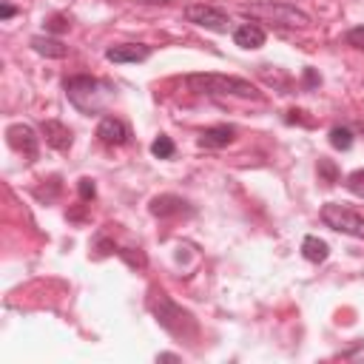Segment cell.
<instances>
[{
	"instance_id": "6da1fadb",
	"label": "cell",
	"mask_w": 364,
	"mask_h": 364,
	"mask_svg": "<svg viewBox=\"0 0 364 364\" xmlns=\"http://www.w3.org/2000/svg\"><path fill=\"white\" fill-rule=\"evenodd\" d=\"M188 89L194 94L205 97H242V100H259V91L254 83L242 77H228V74H188L186 77Z\"/></svg>"
},
{
	"instance_id": "7a4b0ae2",
	"label": "cell",
	"mask_w": 364,
	"mask_h": 364,
	"mask_svg": "<svg viewBox=\"0 0 364 364\" xmlns=\"http://www.w3.org/2000/svg\"><path fill=\"white\" fill-rule=\"evenodd\" d=\"M242 12L254 21H262V23H271L276 29H307L313 21L307 12L290 6V4H276V0H265V4H251V6H242Z\"/></svg>"
},
{
	"instance_id": "3957f363",
	"label": "cell",
	"mask_w": 364,
	"mask_h": 364,
	"mask_svg": "<svg viewBox=\"0 0 364 364\" xmlns=\"http://www.w3.org/2000/svg\"><path fill=\"white\" fill-rule=\"evenodd\" d=\"M66 97L83 114H100L106 108L111 91L106 83H100L94 77H72V80H66Z\"/></svg>"
},
{
	"instance_id": "277c9868",
	"label": "cell",
	"mask_w": 364,
	"mask_h": 364,
	"mask_svg": "<svg viewBox=\"0 0 364 364\" xmlns=\"http://www.w3.org/2000/svg\"><path fill=\"white\" fill-rule=\"evenodd\" d=\"M322 222L339 234H347V237H356V239H364V217L339 205V203H327L322 205Z\"/></svg>"
},
{
	"instance_id": "5b68a950",
	"label": "cell",
	"mask_w": 364,
	"mask_h": 364,
	"mask_svg": "<svg viewBox=\"0 0 364 364\" xmlns=\"http://www.w3.org/2000/svg\"><path fill=\"white\" fill-rule=\"evenodd\" d=\"M186 21L200 26V29H208V32H217V35H225L231 29V18L217 9V6H208V4H191L186 6Z\"/></svg>"
},
{
	"instance_id": "8992f818",
	"label": "cell",
	"mask_w": 364,
	"mask_h": 364,
	"mask_svg": "<svg viewBox=\"0 0 364 364\" xmlns=\"http://www.w3.org/2000/svg\"><path fill=\"white\" fill-rule=\"evenodd\" d=\"M97 137H100L103 145L117 148V145H125V142L131 140V131H128V125H125L123 120H117V117H103L100 125H97Z\"/></svg>"
},
{
	"instance_id": "52a82bcc",
	"label": "cell",
	"mask_w": 364,
	"mask_h": 364,
	"mask_svg": "<svg viewBox=\"0 0 364 364\" xmlns=\"http://www.w3.org/2000/svg\"><path fill=\"white\" fill-rule=\"evenodd\" d=\"M6 140H9V145H12L15 151H21L23 157H29V159L38 157V137H35V131H32L29 125H23V123L9 125V128H6Z\"/></svg>"
},
{
	"instance_id": "ba28073f",
	"label": "cell",
	"mask_w": 364,
	"mask_h": 364,
	"mask_svg": "<svg viewBox=\"0 0 364 364\" xmlns=\"http://www.w3.org/2000/svg\"><path fill=\"white\" fill-rule=\"evenodd\" d=\"M151 57V46L145 43H123V46H111L106 52V60L111 63H142Z\"/></svg>"
},
{
	"instance_id": "9c48e42d",
	"label": "cell",
	"mask_w": 364,
	"mask_h": 364,
	"mask_svg": "<svg viewBox=\"0 0 364 364\" xmlns=\"http://www.w3.org/2000/svg\"><path fill=\"white\" fill-rule=\"evenodd\" d=\"M265 40H268V35L259 23H242V26L234 29V43L239 49H262Z\"/></svg>"
},
{
	"instance_id": "30bf717a",
	"label": "cell",
	"mask_w": 364,
	"mask_h": 364,
	"mask_svg": "<svg viewBox=\"0 0 364 364\" xmlns=\"http://www.w3.org/2000/svg\"><path fill=\"white\" fill-rule=\"evenodd\" d=\"M43 137H46V142H49L52 148H57V151H69L72 142H74L69 125H63V123H57V120H46V123H43Z\"/></svg>"
},
{
	"instance_id": "8fae6325",
	"label": "cell",
	"mask_w": 364,
	"mask_h": 364,
	"mask_svg": "<svg viewBox=\"0 0 364 364\" xmlns=\"http://www.w3.org/2000/svg\"><path fill=\"white\" fill-rule=\"evenodd\" d=\"M234 137H237V131L231 125H214L200 134V145L203 148H225L234 142Z\"/></svg>"
},
{
	"instance_id": "7c38bea8",
	"label": "cell",
	"mask_w": 364,
	"mask_h": 364,
	"mask_svg": "<svg viewBox=\"0 0 364 364\" xmlns=\"http://www.w3.org/2000/svg\"><path fill=\"white\" fill-rule=\"evenodd\" d=\"M302 256H305L307 262L319 265V262H324V259L330 256V248H327V242L319 239V237H305V242H302Z\"/></svg>"
},
{
	"instance_id": "4fadbf2b",
	"label": "cell",
	"mask_w": 364,
	"mask_h": 364,
	"mask_svg": "<svg viewBox=\"0 0 364 364\" xmlns=\"http://www.w3.org/2000/svg\"><path fill=\"white\" fill-rule=\"evenodd\" d=\"M182 208H186V203H182L179 197H171V194L157 197V200L151 203V214H154V217H171V214H179Z\"/></svg>"
},
{
	"instance_id": "5bb4252c",
	"label": "cell",
	"mask_w": 364,
	"mask_h": 364,
	"mask_svg": "<svg viewBox=\"0 0 364 364\" xmlns=\"http://www.w3.org/2000/svg\"><path fill=\"white\" fill-rule=\"evenodd\" d=\"M32 49L43 57H66L69 55V49L60 40H52V38H32Z\"/></svg>"
},
{
	"instance_id": "9a60e30c",
	"label": "cell",
	"mask_w": 364,
	"mask_h": 364,
	"mask_svg": "<svg viewBox=\"0 0 364 364\" xmlns=\"http://www.w3.org/2000/svg\"><path fill=\"white\" fill-rule=\"evenodd\" d=\"M174 142H171V137H165V134H159L154 142H151V154L157 157V159H171L174 157Z\"/></svg>"
},
{
	"instance_id": "2e32d148",
	"label": "cell",
	"mask_w": 364,
	"mask_h": 364,
	"mask_svg": "<svg viewBox=\"0 0 364 364\" xmlns=\"http://www.w3.org/2000/svg\"><path fill=\"white\" fill-rule=\"evenodd\" d=\"M330 145L333 148H339V151H350L353 148V134H350V128H333L330 131Z\"/></svg>"
},
{
	"instance_id": "e0dca14e",
	"label": "cell",
	"mask_w": 364,
	"mask_h": 364,
	"mask_svg": "<svg viewBox=\"0 0 364 364\" xmlns=\"http://www.w3.org/2000/svg\"><path fill=\"white\" fill-rule=\"evenodd\" d=\"M347 191L353 194V197H358V200H364V168L361 171H353L350 176H347Z\"/></svg>"
},
{
	"instance_id": "ac0fdd59",
	"label": "cell",
	"mask_w": 364,
	"mask_h": 364,
	"mask_svg": "<svg viewBox=\"0 0 364 364\" xmlns=\"http://www.w3.org/2000/svg\"><path fill=\"white\" fill-rule=\"evenodd\" d=\"M344 40H347V46H353V49L364 52V26H356V29H350Z\"/></svg>"
},
{
	"instance_id": "d6986e66",
	"label": "cell",
	"mask_w": 364,
	"mask_h": 364,
	"mask_svg": "<svg viewBox=\"0 0 364 364\" xmlns=\"http://www.w3.org/2000/svg\"><path fill=\"white\" fill-rule=\"evenodd\" d=\"M77 191H80V197H83V200H94V194H97V186H94V182H91L89 176H83V179L77 182Z\"/></svg>"
},
{
	"instance_id": "ffe728a7",
	"label": "cell",
	"mask_w": 364,
	"mask_h": 364,
	"mask_svg": "<svg viewBox=\"0 0 364 364\" xmlns=\"http://www.w3.org/2000/svg\"><path fill=\"white\" fill-rule=\"evenodd\" d=\"M319 171L324 174L327 186H333V182H336V168H333V162H327V159H319Z\"/></svg>"
},
{
	"instance_id": "44dd1931",
	"label": "cell",
	"mask_w": 364,
	"mask_h": 364,
	"mask_svg": "<svg viewBox=\"0 0 364 364\" xmlns=\"http://www.w3.org/2000/svg\"><path fill=\"white\" fill-rule=\"evenodd\" d=\"M46 29H49V32H66V29H69V23H66V18H60V15H55V18H49V23H46Z\"/></svg>"
},
{
	"instance_id": "7402d4cb",
	"label": "cell",
	"mask_w": 364,
	"mask_h": 364,
	"mask_svg": "<svg viewBox=\"0 0 364 364\" xmlns=\"http://www.w3.org/2000/svg\"><path fill=\"white\" fill-rule=\"evenodd\" d=\"M9 18H15V6L4 4V6H0V21H9Z\"/></svg>"
},
{
	"instance_id": "603a6c76",
	"label": "cell",
	"mask_w": 364,
	"mask_h": 364,
	"mask_svg": "<svg viewBox=\"0 0 364 364\" xmlns=\"http://www.w3.org/2000/svg\"><path fill=\"white\" fill-rule=\"evenodd\" d=\"M140 4H148V6H165L171 0H140Z\"/></svg>"
}]
</instances>
